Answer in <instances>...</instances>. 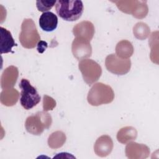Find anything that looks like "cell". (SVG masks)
Here are the masks:
<instances>
[{
	"instance_id": "6da1fadb",
	"label": "cell",
	"mask_w": 159,
	"mask_h": 159,
	"mask_svg": "<svg viewBox=\"0 0 159 159\" xmlns=\"http://www.w3.org/2000/svg\"><path fill=\"white\" fill-rule=\"evenodd\" d=\"M57 14L66 21H75L80 19L83 12L84 7L81 1H57L55 4Z\"/></svg>"
},
{
	"instance_id": "7a4b0ae2",
	"label": "cell",
	"mask_w": 159,
	"mask_h": 159,
	"mask_svg": "<svg viewBox=\"0 0 159 159\" xmlns=\"http://www.w3.org/2000/svg\"><path fill=\"white\" fill-rule=\"evenodd\" d=\"M114 93L112 88L102 83H95L88 92L87 100L89 104L99 106L113 101Z\"/></svg>"
},
{
	"instance_id": "3957f363",
	"label": "cell",
	"mask_w": 159,
	"mask_h": 159,
	"mask_svg": "<svg viewBox=\"0 0 159 159\" xmlns=\"http://www.w3.org/2000/svg\"><path fill=\"white\" fill-rule=\"evenodd\" d=\"M52 123V118L47 111H39L35 114L27 117L25 122L26 130L35 135H41L45 129L50 127Z\"/></svg>"
},
{
	"instance_id": "277c9868",
	"label": "cell",
	"mask_w": 159,
	"mask_h": 159,
	"mask_svg": "<svg viewBox=\"0 0 159 159\" xmlns=\"http://www.w3.org/2000/svg\"><path fill=\"white\" fill-rule=\"evenodd\" d=\"M19 39L22 46L28 49L34 48L40 40V36L32 19H24L22 21Z\"/></svg>"
},
{
	"instance_id": "5b68a950",
	"label": "cell",
	"mask_w": 159,
	"mask_h": 159,
	"mask_svg": "<svg viewBox=\"0 0 159 159\" xmlns=\"http://www.w3.org/2000/svg\"><path fill=\"white\" fill-rule=\"evenodd\" d=\"M21 89L20 102L26 110H29L38 104L40 101V96L36 88L32 86L29 81L22 78L19 83Z\"/></svg>"
},
{
	"instance_id": "8992f818",
	"label": "cell",
	"mask_w": 159,
	"mask_h": 159,
	"mask_svg": "<svg viewBox=\"0 0 159 159\" xmlns=\"http://www.w3.org/2000/svg\"><path fill=\"white\" fill-rule=\"evenodd\" d=\"M78 68L84 82L89 86L96 82L102 75L101 66L91 59L81 60L78 63Z\"/></svg>"
},
{
	"instance_id": "52a82bcc",
	"label": "cell",
	"mask_w": 159,
	"mask_h": 159,
	"mask_svg": "<svg viewBox=\"0 0 159 159\" xmlns=\"http://www.w3.org/2000/svg\"><path fill=\"white\" fill-rule=\"evenodd\" d=\"M105 65L109 72L117 75H124L130 71L131 61L129 58L123 59L112 53L106 57Z\"/></svg>"
},
{
	"instance_id": "ba28073f",
	"label": "cell",
	"mask_w": 159,
	"mask_h": 159,
	"mask_svg": "<svg viewBox=\"0 0 159 159\" xmlns=\"http://www.w3.org/2000/svg\"><path fill=\"white\" fill-rule=\"evenodd\" d=\"M71 51L73 56L78 60H82L91 56L92 47L89 41L83 38L76 37L72 42Z\"/></svg>"
},
{
	"instance_id": "9c48e42d",
	"label": "cell",
	"mask_w": 159,
	"mask_h": 159,
	"mask_svg": "<svg viewBox=\"0 0 159 159\" xmlns=\"http://www.w3.org/2000/svg\"><path fill=\"white\" fill-rule=\"evenodd\" d=\"M150 148L145 144L130 142L125 147V153L130 159H143L150 155Z\"/></svg>"
},
{
	"instance_id": "30bf717a",
	"label": "cell",
	"mask_w": 159,
	"mask_h": 159,
	"mask_svg": "<svg viewBox=\"0 0 159 159\" xmlns=\"http://www.w3.org/2000/svg\"><path fill=\"white\" fill-rule=\"evenodd\" d=\"M113 147L114 143L111 137L107 135H102L95 142L94 151L98 156L105 157L111 153Z\"/></svg>"
},
{
	"instance_id": "8fae6325",
	"label": "cell",
	"mask_w": 159,
	"mask_h": 159,
	"mask_svg": "<svg viewBox=\"0 0 159 159\" xmlns=\"http://www.w3.org/2000/svg\"><path fill=\"white\" fill-rule=\"evenodd\" d=\"M95 29L93 24L88 20L81 21L73 28V34L76 37L83 38L91 41L94 35Z\"/></svg>"
},
{
	"instance_id": "7c38bea8",
	"label": "cell",
	"mask_w": 159,
	"mask_h": 159,
	"mask_svg": "<svg viewBox=\"0 0 159 159\" xmlns=\"http://www.w3.org/2000/svg\"><path fill=\"white\" fill-rule=\"evenodd\" d=\"M19 76L18 68L15 66H9L4 69L1 77V86L3 89L14 87Z\"/></svg>"
},
{
	"instance_id": "4fadbf2b",
	"label": "cell",
	"mask_w": 159,
	"mask_h": 159,
	"mask_svg": "<svg viewBox=\"0 0 159 159\" xmlns=\"http://www.w3.org/2000/svg\"><path fill=\"white\" fill-rule=\"evenodd\" d=\"M57 16L52 12H43L39 18V25L43 31L52 32L57 28Z\"/></svg>"
},
{
	"instance_id": "5bb4252c",
	"label": "cell",
	"mask_w": 159,
	"mask_h": 159,
	"mask_svg": "<svg viewBox=\"0 0 159 159\" xmlns=\"http://www.w3.org/2000/svg\"><path fill=\"white\" fill-rule=\"evenodd\" d=\"M1 40H0V51L1 54L12 52V48L16 46L14 40L11 35V33L6 29L0 27Z\"/></svg>"
},
{
	"instance_id": "9a60e30c",
	"label": "cell",
	"mask_w": 159,
	"mask_h": 159,
	"mask_svg": "<svg viewBox=\"0 0 159 159\" xmlns=\"http://www.w3.org/2000/svg\"><path fill=\"white\" fill-rule=\"evenodd\" d=\"M19 98V91L14 88L3 89L0 94V101L4 106L10 107L14 106Z\"/></svg>"
},
{
	"instance_id": "2e32d148",
	"label": "cell",
	"mask_w": 159,
	"mask_h": 159,
	"mask_svg": "<svg viewBox=\"0 0 159 159\" xmlns=\"http://www.w3.org/2000/svg\"><path fill=\"white\" fill-rule=\"evenodd\" d=\"M137 137V131L132 126H126L121 128L117 134V139L119 142L125 144L135 140Z\"/></svg>"
},
{
	"instance_id": "e0dca14e",
	"label": "cell",
	"mask_w": 159,
	"mask_h": 159,
	"mask_svg": "<svg viewBox=\"0 0 159 159\" xmlns=\"http://www.w3.org/2000/svg\"><path fill=\"white\" fill-rule=\"evenodd\" d=\"M134 53V47L130 42L122 40L119 42L116 46V55L123 59L129 58Z\"/></svg>"
},
{
	"instance_id": "ac0fdd59",
	"label": "cell",
	"mask_w": 159,
	"mask_h": 159,
	"mask_svg": "<svg viewBox=\"0 0 159 159\" xmlns=\"http://www.w3.org/2000/svg\"><path fill=\"white\" fill-rule=\"evenodd\" d=\"M66 137L65 134L60 130L51 134L48 138V145L52 149H57L61 147L65 143Z\"/></svg>"
},
{
	"instance_id": "d6986e66",
	"label": "cell",
	"mask_w": 159,
	"mask_h": 159,
	"mask_svg": "<svg viewBox=\"0 0 159 159\" xmlns=\"http://www.w3.org/2000/svg\"><path fill=\"white\" fill-rule=\"evenodd\" d=\"M115 3L117 8L122 12L133 14L137 9L139 1H112Z\"/></svg>"
},
{
	"instance_id": "ffe728a7",
	"label": "cell",
	"mask_w": 159,
	"mask_h": 159,
	"mask_svg": "<svg viewBox=\"0 0 159 159\" xmlns=\"http://www.w3.org/2000/svg\"><path fill=\"white\" fill-rule=\"evenodd\" d=\"M150 29L149 26L144 22H137L133 27L134 36L139 40H145L150 35Z\"/></svg>"
},
{
	"instance_id": "44dd1931",
	"label": "cell",
	"mask_w": 159,
	"mask_h": 159,
	"mask_svg": "<svg viewBox=\"0 0 159 159\" xmlns=\"http://www.w3.org/2000/svg\"><path fill=\"white\" fill-rule=\"evenodd\" d=\"M158 31L152 32L148 41L149 45L151 48V53H150L151 60L153 63H156L157 64H158V62L155 60V55H156V57L158 58V55L155 52V50H156V52H158V50H157L158 49Z\"/></svg>"
},
{
	"instance_id": "7402d4cb",
	"label": "cell",
	"mask_w": 159,
	"mask_h": 159,
	"mask_svg": "<svg viewBox=\"0 0 159 159\" xmlns=\"http://www.w3.org/2000/svg\"><path fill=\"white\" fill-rule=\"evenodd\" d=\"M148 12V7L146 1H139L138 7L132 16L137 19H143L147 16Z\"/></svg>"
},
{
	"instance_id": "603a6c76",
	"label": "cell",
	"mask_w": 159,
	"mask_h": 159,
	"mask_svg": "<svg viewBox=\"0 0 159 159\" xmlns=\"http://www.w3.org/2000/svg\"><path fill=\"white\" fill-rule=\"evenodd\" d=\"M56 1H37L36 2V6L37 9L43 12H45L51 9L55 4H56Z\"/></svg>"
},
{
	"instance_id": "cb8c5ba5",
	"label": "cell",
	"mask_w": 159,
	"mask_h": 159,
	"mask_svg": "<svg viewBox=\"0 0 159 159\" xmlns=\"http://www.w3.org/2000/svg\"><path fill=\"white\" fill-rule=\"evenodd\" d=\"M55 100L50 96L44 95L43 98V109L45 111L53 110L56 107Z\"/></svg>"
},
{
	"instance_id": "d4e9b609",
	"label": "cell",
	"mask_w": 159,
	"mask_h": 159,
	"mask_svg": "<svg viewBox=\"0 0 159 159\" xmlns=\"http://www.w3.org/2000/svg\"><path fill=\"white\" fill-rule=\"evenodd\" d=\"M47 47V42L40 40L37 44V50L39 53H43Z\"/></svg>"
}]
</instances>
